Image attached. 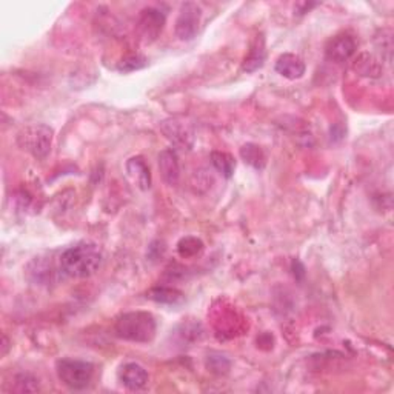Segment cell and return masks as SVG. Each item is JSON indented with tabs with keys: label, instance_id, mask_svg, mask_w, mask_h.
<instances>
[{
	"label": "cell",
	"instance_id": "13",
	"mask_svg": "<svg viewBox=\"0 0 394 394\" xmlns=\"http://www.w3.org/2000/svg\"><path fill=\"white\" fill-rule=\"evenodd\" d=\"M127 173L139 190L147 191L151 188V171H149V166L144 157H131L127 162Z\"/></svg>",
	"mask_w": 394,
	"mask_h": 394
},
{
	"label": "cell",
	"instance_id": "19",
	"mask_svg": "<svg viewBox=\"0 0 394 394\" xmlns=\"http://www.w3.org/2000/svg\"><path fill=\"white\" fill-rule=\"evenodd\" d=\"M202 251H203V242L194 236L182 238L179 243H177V252H179V256L183 259L194 257L197 255H201Z\"/></svg>",
	"mask_w": 394,
	"mask_h": 394
},
{
	"label": "cell",
	"instance_id": "9",
	"mask_svg": "<svg viewBox=\"0 0 394 394\" xmlns=\"http://www.w3.org/2000/svg\"><path fill=\"white\" fill-rule=\"evenodd\" d=\"M165 25V13L157 8H147L140 14L139 28L147 41H156Z\"/></svg>",
	"mask_w": 394,
	"mask_h": 394
},
{
	"label": "cell",
	"instance_id": "11",
	"mask_svg": "<svg viewBox=\"0 0 394 394\" xmlns=\"http://www.w3.org/2000/svg\"><path fill=\"white\" fill-rule=\"evenodd\" d=\"M119 379L122 385L127 387L131 391H139L147 387L148 383V373L142 365L129 362L125 363L119 371Z\"/></svg>",
	"mask_w": 394,
	"mask_h": 394
},
{
	"label": "cell",
	"instance_id": "6",
	"mask_svg": "<svg viewBox=\"0 0 394 394\" xmlns=\"http://www.w3.org/2000/svg\"><path fill=\"white\" fill-rule=\"evenodd\" d=\"M161 131L168 142L176 148L183 149V151H190L194 145L193 128L181 119L177 117L165 119L161 124Z\"/></svg>",
	"mask_w": 394,
	"mask_h": 394
},
{
	"label": "cell",
	"instance_id": "5",
	"mask_svg": "<svg viewBox=\"0 0 394 394\" xmlns=\"http://www.w3.org/2000/svg\"><path fill=\"white\" fill-rule=\"evenodd\" d=\"M202 21V8L196 2H185L176 18L174 33L182 42H190L199 33Z\"/></svg>",
	"mask_w": 394,
	"mask_h": 394
},
{
	"label": "cell",
	"instance_id": "1",
	"mask_svg": "<svg viewBox=\"0 0 394 394\" xmlns=\"http://www.w3.org/2000/svg\"><path fill=\"white\" fill-rule=\"evenodd\" d=\"M59 264L63 276L71 279H85L96 275L102 265V251L92 242H79L59 256Z\"/></svg>",
	"mask_w": 394,
	"mask_h": 394
},
{
	"label": "cell",
	"instance_id": "3",
	"mask_svg": "<svg viewBox=\"0 0 394 394\" xmlns=\"http://www.w3.org/2000/svg\"><path fill=\"white\" fill-rule=\"evenodd\" d=\"M54 131L45 124H33L25 127L17 136V144L23 151L36 159H45L51 151Z\"/></svg>",
	"mask_w": 394,
	"mask_h": 394
},
{
	"label": "cell",
	"instance_id": "8",
	"mask_svg": "<svg viewBox=\"0 0 394 394\" xmlns=\"http://www.w3.org/2000/svg\"><path fill=\"white\" fill-rule=\"evenodd\" d=\"M58 275H63L60 264L54 267L48 256L34 257L26 267V276L36 285H48L54 282V277Z\"/></svg>",
	"mask_w": 394,
	"mask_h": 394
},
{
	"label": "cell",
	"instance_id": "22",
	"mask_svg": "<svg viewBox=\"0 0 394 394\" xmlns=\"http://www.w3.org/2000/svg\"><path fill=\"white\" fill-rule=\"evenodd\" d=\"M28 383H37V380L31 376V374H18L16 378V385L18 391H37L36 387L28 385Z\"/></svg>",
	"mask_w": 394,
	"mask_h": 394
},
{
	"label": "cell",
	"instance_id": "18",
	"mask_svg": "<svg viewBox=\"0 0 394 394\" xmlns=\"http://www.w3.org/2000/svg\"><path fill=\"white\" fill-rule=\"evenodd\" d=\"M211 164L215 170H218L223 177H227V179H230L234 170H236V161H234V157L223 151H213Z\"/></svg>",
	"mask_w": 394,
	"mask_h": 394
},
{
	"label": "cell",
	"instance_id": "16",
	"mask_svg": "<svg viewBox=\"0 0 394 394\" xmlns=\"http://www.w3.org/2000/svg\"><path fill=\"white\" fill-rule=\"evenodd\" d=\"M203 334V328L199 322H182L176 328L174 336L179 337V344H193L199 341Z\"/></svg>",
	"mask_w": 394,
	"mask_h": 394
},
{
	"label": "cell",
	"instance_id": "10",
	"mask_svg": "<svg viewBox=\"0 0 394 394\" xmlns=\"http://www.w3.org/2000/svg\"><path fill=\"white\" fill-rule=\"evenodd\" d=\"M159 171H161L162 181L166 185H176L181 177L179 157L173 148H166L159 154Z\"/></svg>",
	"mask_w": 394,
	"mask_h": 394
},
{
	"label": "cell",
	"instance_id": "14",
	"mask_svg": "<svg viewBox=\"0 0 394 394\" xmlns=\"http://www.w3.org/2000/svg\"><path fill=\"white\" fill-rule=\"evenodd\" d=\"M265 59H267L265 39H264V36L259 34L255 39V42H252L245 60H243L242 70L245 73H255L259 68L264 67Z\"/></svg>",
	"mask_w": 394,
	"mask_h": 394
},
{
	"label": "cell",
	"instance_id": "12",
	"mask_svg": "<svg viewBox=\"0 0 394 394\" xmlns=\"http://www.w3.org/2000/svg\"><path fill=\"white\" fill-rule=\"evenodd\" d=\"M276 71L288 80H296L305 74V62L292 53L280 54L276 60Z\"/></svg>",
	"mask_w": 394,
	"mask_h": 394
},
{
	"label": "cell",
	"instance_id": "15",
	"mask_svg": "<svg viewBox=\"0 0 394 394\" xmlns=\"http://www.w3.org/2000/svg\"><path fill=\"white\" fill-rule=\"evenodd\" d=\"M147 297L154 300L157 304H164V305H179L183 302V293L179 292V289L176 288H170V287H156L151 288L147 293Z\"/></svg>",
	"mask_w": 394,
	"mask_h": 394
},
{
	"label": "cell",
	"instance_id": "21",
	"mask_svg": "<svg viewBox=\"0 0 394 394\" xmlns=\"http://www.w3.org/2000/svg\"><path fill=\"white\" fill-rule=\"evenodd\" d=\"M147 58L142 54H129L127 58L122 59L117 65V70L120 73H133L137 70H142L147 67Z\"/></svg>",
	"mask_w": 394,
	"mask_h": 394
},
{
	"label": "cell",
	"instance_id": "4",
	"mask_svg": "<svg viewBox=\"0 0 394 394\" xmlns=\"http://www.w3.org/2000/svg\"><path fill=\"white\" fill-rule=\"evenodd\" d=\"M58 378L71 390H85L95 376V365L79 359H60L55 363Z\"/></svg>",
	"mask_w": 394,
	"mask_h": 394
},
{
	"label": "cell",
	"instance_id": "2",
	"mask_svg": "<svg viewBox=\"0 0 394 394\" xmlns=\"http://www.w3.org/2000/svg\"><path fill=\"white\" fill-rule=\"evenodd\" d=\"M157 324L151 313L129 312L117 317L115 333L119 339L136 344H148L156 337Z\"/></svg>",
	"mask_w": 394,
	"mask_h": 394
},
{
	"label": "cell",
	"instance_id": "23",
	"mask_svg": "<svg viewBox=\"0 0 394 394\" xmlns=\"http://www.w3.org/2000/svg\"><path fill=\"white\" fill-rule=\"evenodd\" d=\"M293 270H294V276H296V279H304V276H305V268H304V265L302 264H300V262L299 260H293Z\"/></svg>",
	"mask_w": 394,
	"mask_h": 394
},
{
	"label": "cell",
	"instance_id": "17",
	"mask_svg": "<svg viewBox=\"0 0 394 394\" xmlns=\"http://www.w3.org/2000/svg\"><path fill=\"white\" fill-rule=\"evenodd\" d=\"M240 157L243 162L248 164L252 168H256V170H262L267 164V159L264 151H262V148L255 144L243 145L240 148Z\"/></svg>",
	"mask_w": 394,
	"mask_h": 394
},
{
	"label": "cell",
	"instance_id": "20",
	"mask_svg": "<svg viewBox=\"0 0 394 394\" xmlns=\"http://www.w3.org/2000/svg\"><path fill=\"white\" fill-rule=\"evenodd\" d=\"M206 367L214 374H227L231 368V362L220 353H210L206 356Z\"/></svg>",
	"mask_w": 394,
	"mask_h": 394
},
{
	"label": "cell",
	"instance_id": "7",
	"mask_svg": "<svg viewBox=\"0 0 394 394\" xmlns=\"http://www.w3.org/2000/svg\"><path fill=\"white\" fill-rule=\"evenodd\" d=\"M356 50H358V43H356L354 37L348 33H341L326 42L325 55L328 60L342 63L351 59Z\"/></svg>",
	"mask_w": 394,
	"mask_h": 394
}]
</instances>
